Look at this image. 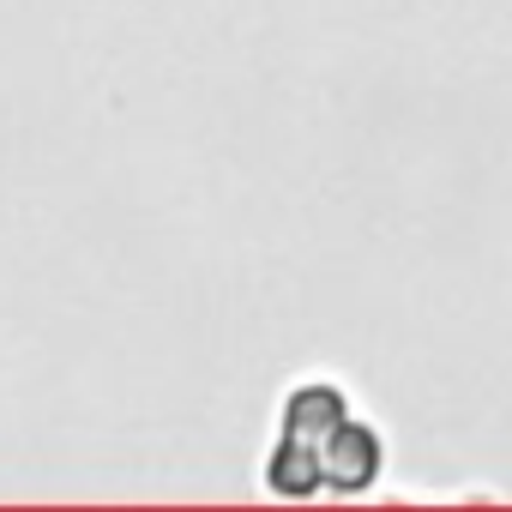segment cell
Here are the masks:
<instances>
[{"mask_svg": "<svg viewBox=\"0 0 512 512\" xmlns=\"http://www.w3.org/2000/svg\"><path fill=\"white\" fill-rule=\"evenodd\" d=\"M320 470H326V494H368L386 470V440L374 422H362L356 410L326 434L320 446Z\"/></svg>", "mask_w": 512, "mask_h": 512, "instance_id": "obj_1", "label": "cell"}]
</instances>
